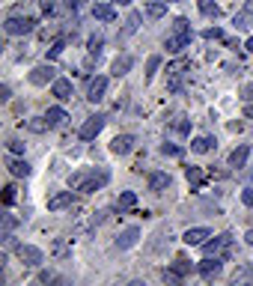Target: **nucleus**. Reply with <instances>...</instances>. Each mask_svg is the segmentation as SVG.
<instances>
[{"instance_id": "20e7f679", "label": "nucleus", "mask_w": 253, "mask_h": 286, "mask_svg": "<svg viewBox=\"0 0 253 286\" xmlns=\"http://www.w3.org/2000/svg\"><path fill=\"white\" fill-rule=\"evenodd\" d=\"M54 81H57V72H54V66H51V60L48 63H42V66H36L33 72H30V84H36V86L54 84Z\"/></svg>"}, {"instance_id": "bb28decb", "label": "nucleus", "mask_w": 253, "mask_h": 286, "mask_svg": "<svg viewBox=\"0 0 253 286\" xmlns=\"http://www.w3.org/2000/svg\"><path fill=\"white\" fill-rule=\"evenodd\" d=\"M27 128L36 131V135H42V131H48L51 125H48V119L45 117H33V119H27Z\"/></svg>"}, {"instance_id": "49530a36", "label": "nucleus", "mask_w": 253, "mask_h": 286, "mask_svg": "<svg viewBox=\"0 0 253 286\" xmlns=\"http://www.w3.org/2000/svg\"><path fill=\"white\" fill-rule=\"evenodd\" d=\"M107 221V212H93V224H104Z\"/></svg>"}, {"instance_id": "7ed1b4c3", "label": "nucleus", "mask_w": 253, "mask_h": 286, "mask_svg": "<svg viewBox=\"0 0 253 286\" xmlns=\"http://www.w3.org/2000/svg\"><path fill=\"white\" fill-rule=\"evenodd\" d=\"M33 18H27V15H12V18H6V24H3V30H6V36H27L30 30H33Z\"/></svg>"}, {"instance_id": "b1692460", "label": "nucleus", "mask_w": 253, "mask_h": 286, "mask_svg": "<svg viewBox=\"0 0 253 286\" xmlns=\"http://www.w3.org/2000/svg\"><path fill=\"white\" fill-rule=\"evenodd\" d=\"M212 137H194L191 140V152H197V155H205V152H212Z\"/></svg>"}, {"instance_id": "a18cd8bd", "label": "nucleus", "mask_w": 253, "mask_h": 286, "mask_svg": "<svg viewBox=\"0 0 253 286\" xmlns=\"http://www.w3.org/2000/svg\"><path fill=\"white\" fill-rule=\"evenodd\" d=\"M241 99H244V101H253V84H247L244 90H241Z\"/></svg>"}, {"instance_id": "c03bdc74", "label": "nucleus", "mask_w": 253, "mask_h": 286, "mask_svg": "<svg viewBox=\"0 0 253 286\" xmlns=\"http://www.w3.org/2000/svg\"><path fill=\"white\" fill-rule=\"evenodd\" d=\"M241 203H244V206H253V191H250V188L241 191Z\"/></svg>"}, {"instance_id": "cd10ccee", "label": "nucleus", "mask_w": 253, "mask_h": 286, "mask_svg": "<svg viewBox=\"0 0 253 286\" xmlns=\"http://www.w3.org/2000/svg\"><path fill=\"white\" fill-rule=\"evenodd\" d=\"M185 176H188V182H191V188H200L202 185V170L200 167H188Z\"/></svg>"}, {"instance_id": "7c9ffc66", "label": "nucleus", "mask_w": 253, "mask_h": 286, "mask_svg": "<svg viewBox=\"0 0 253 286\" xmlns=\"http://www.w3.org/2000/svg\"><path fill=\"white\" fill-rule=\"evenodd\" d=\"M140 18H143L140 12H131V15L125 18V33H134L137 27H140Z\"/></svg>"}, {"instance_id": "c9c22d12", "label": "nucleus", "mask_w": 253, "mask_h": 286, "mask_svg": "<svg viewBox=\"0 0 253 286\" xmlns=\"http://www.w3.org/2000/svg\"><path fill=\"white\" fill-rule=\"evenodd\" d=\"M15 224L18 221L12 218V215H3V233H0V236L6 238V236H12V230H15Z\"/></svg>"}, {"instance_id": "6e6552de", "label": "nucleus", "mask_w": 253, "mask_h": 286, "mask_svg": "<svg viewBox=\"0 0 253 286\" xmlns=\"http://www.w3.org/2000/svg\"><path fill=\"white\" fill-rule=\"evenodd\" d=\"M137 241H140V230H137V227H128V230H122L117 236V248L119 251H128V248H134Z\"/></svg>"}, {"instance_id": "423d86ee", "label": "nucleus", "mask_w": 253, "mask_h": 286, "mask_svg": "<svg viewBox=\"0 0 253 286\" xmlns=\"http://www.w3.org/2000/svg\"><path fill=\"white\" fill-rule=\"evenodd\" d=\"M104 122H107V119L101 117V114L89 117L84 125H81V137H84V140H93V137H99V135H101V128H104Z\"/></svg>"}, {"instance_id": "4468645a", "label": "nucleus", "mask_w": 253, "mask_h": 286, "mask_svg": "<svg viewBox=\"0 0 253 286\" xmlns=\"http://www.w3.org/2000/svg\"><path fill=\"white\" fill-rule=\"evenodd\" d=\"M170 188V173H149V191L152 194H164Z\"/></svg>"}, {"instance_id": "0eeeda50", "label": "nucleus", "mask_w": 253, "mask_h": 286, "mask_svg": "<svg viewBox=\"0 0 253 286\" xmlns=\"http://www.w3.org/2000/svg\"><path fill=\"white\" fill-rule=\"evenodd\" d=\"M205 238H212V230H209V227H191V230H185V236H182V241L194 248V245H202Z\"/></svg>"}, {"instance_id": "473e14b6", "label": "nucleus", "mask_w": 253, "mask_h": 286, "mask_svg": "<svg viewBox=\"0 0 253 286\" xmlns=\"http://www.w3.org/2000/svg\"><path fill=\"white\" fill-rule=\"evenodd\" d=\"M233 24H236L238 30H247V27H250V12L244 9L241 15H236V18H233Z\"/></svg>"}, {"instance_id": "e433bc0d", "label": "nucleus", "mask_w": 253, "mask_h": 286, "mask_svg": "<svg viewBox=\"0 0 253 286\" xmlns=\"http://www.w3.org/2000/svg\"><path fill=\"white\" fill-rule=\"evenodd\" d=\"M6 149L12 152V155H24V143L18 137H12V140H6Z\"/></svg>"}, {"instance_id": "9d476101", "label": "nucleus", "mask_w": 253, "mask_h": 286, "mask_svg": "<svg viewBox=\"0 0 253 286\" xmlns=\"http://www.w3.org/2000/svg\"><path fill=\"white\" fill-rule=\"evenodd\" d=\"M131 149H134V137L131 135H117L110 140V152L113 155H128Z\"/></svg>"}, {"instance_id": "f8f14e48", "label": "nucleus", "mask_w": 253, "mask_h": 286, "mask_svg": "<svg viewBox=\"0 0 253 286\" xmlns=\"http://www.w3.org/2000/svg\"><path fill=\"white\" fill-rule=\"evenodd\" d=\"M131 66H134V57H131V54H122V57L113 60L110 72H113V78H122V75H128V72H131Z\"/></svg>"}, {"instance_id": "393cba45", "label": "nucleus", "mask_w": 253, "mask_h": 286, "mask_svg": "<svg viewBox=\"0 0 253 286\" xmlns=\"http://www.w3.org/2000/svg\"><path fill=\"white\" fill-rule=\"evenodd\" d=\"M197 6H200V12L205 18H218L220 15V6L215 3V0H197Z\"/></svg>"}, {"instance_id": "5701e85b", "label": "nucleus", "mask_w": 253, "mask_h": 286, "mask_svg": "<svg viewBox=\"0 0 253 286\" xmlns=\"http://www.w3.org/2000/svg\"><path fill=\"white\" fill-rule=\"evenodd\" d=\"M51 253H54L57 259H63V256H68V253H72V238H57V241L51 245Z\"/></svg>"}, {"instance_id": "37998d69", "label": "nucleus", "mask_w": 253, "mask_h": 286, "mask_svg": "<svg viewBox=\"0 0 253 286\" xmlns=\"http://www.w3.org/2000/svg\"><path fill=\"white\" fill-rule=\"evenodd\" d=\"M250 274H253V271L247 269V266H244L241 271H236V274H233V280H244V277H250Z\"/></svg>"}, {"instance_id": "aec40b11", "label": "nucleus", "mask_w": 253, "mask_h": 286, "mask_svg": "<svg viewBox=\"0 0 253 286\" xmlns=\"http://www.w3.org/2000/svg\"><path fill=\"white\" fill-rule=\"evenodd\" d=\"M134 206H137V194H134V191H122V194H119V200H117V212H119V215H122V212H131Z\"/></svg>"}, {"instance_id": "ea45409f", "label": "nucleus", "mask_w": 253, "mask_h": 286, "mask_svg": "<svg viewBox=\"0 0 253 286\" xmlns=\"http://www.w3.org/2000/svg\"><path fill=\"white\" fill-rule=\"evenodd\" d=\"M202 36H205V39H223V30H220V27H209Z\"/></svg>"}, {"instance_id": "dca6fc26", "label": "nucleus", "mask_w": 253, "mask_h": 286, "mask_svg": "<svg viewBox=\"0 0 253 286\" xmlns=\"http://www.w3.org/2000/svg\"><path fill=\"white\" fill-rule=\"evenodd\" d=\"M72 206V191H60V194H54L48 200V209L51 212H63V209H68Z\"/></svg>"}, {"instance_id": "2eb2a0df", "label": "nucleus", "mask_w": 253, "mask_h": 286, "mask_svg": "<svg viewBox=\"0 0 253 286\" xmlns=\"http://www.w3.org/2000/svg\"><path fill=\"white\" fill-rule=\"evenodd\" d=\"M51 93H54L60 101H68V99H72V81H66V78H57V81L51 84Z\"/></svg>"}, {"instance_id": "9b49d317", "label": "nucleus", "mask_w": 253, "mask_h": 286, "mask_svg": "<svg viewBox=\"0 0 253 286\" xmlns=\"http://www.w3.org/2000/svg\"><path fill=\"white\" fill-rule=\"evenodd\" d=\"M188 45H191V36H182V33H170L167 39H164V48H167L170 54H182Z\"/></svg>"}, {"instance_id": "f704fd0d", "label": "nucleus", "mask_w": 253, "mask_h": 286, "mask_svg": "<svg viewBox=\"0 0 253 286\" xmlns=\"http://www.w3.org/2000/svg\"><path fill=\"white\" fill-rule=\"evenodd\" d=\"M161 66V57L155 54V57H149V63H146V81H152L155 78V69Z\"/></svg>"}, {"instance_id": "5fc2aeb1", "label": "nucleus", "mask_w": 253, "mask_h": 286, "mask_svg": "<svg viewBox=\"0 0 253 286\" xmlns=\"http://www.w3.org/2000/svg\"><path fill=\"white\" fill-rule=\"evenodd\" d=\"M167 3H170V0H167Z\"/></svg>"}, {"instance_id": "de8ad7c7", "label": "nucleus", "mask_w": 253, "mask_h": 286, "mask_svg": "<svg viewBox=\"0 0 253 286\" xmlns=\"http://www.w3.org/2000/svg\"><path fill=\"white\" fill-rule=\"evenodd\" d=\"M9 96H12V93H9V86L3 84V86H0V101H9Z\"/></svg>"}, {"instance_id": "a878e982", "label": "nucleus", "mask_w": 253, "mask_h": 286, "mask_svg": "<svg viewBox=\"0 0 253 286\" xmlns=\"http://www.w3.org/2000/svg\"><path fill=\"white\" fill-rule=\"evenodd\" d=\"M101 48H104V36H101V33H93L89 39H86V51H89L93 57H99Z\"/></svg>"}, {"instance_id": "412c9836", "label": "nucleus", "mask_w": 253, "mask_h": 286, "mask_svg": "<svg viewBox=\"0 0 253 286\" xmlns=\"http://www.w3.org/2000/svg\"><path fill=\"white\" fill-rule=\"evenodd\" d=\"M45 119H48L51 128H60V125L68 119V114L63 111V107H48V111H45Z\"/></svg>"}, {"instance_id": "a211bd4d", "label": "nucleus", "mask_w": 253, "mask_h": 286, "mask_svg": "<svg viewBox=\"0 0 253 286\" xmlns=\"http://www.w3.org/2000/svg\"><path fill=\"white\" fill-rule=\"evenodd\" d=\"M93 18H99V21H117V9L110 3H96L93 6Z\"/></svg>"}, {"instance_id": "39448f33", "label": "nucleus", "mask_w": 253, "mask_h": 286, "mask_svg": "<svg viewBox=\"0 0 253 286\" xmlns=\"http://www.w3.org/2000/svg\"><path fill=\"white\" fill-rule=\"evenodd\" d=\"M107 179H110V173L104 167H99V170H93V173H86V182H84V194H89V191H99L101 185H107Z\"/></svg>"}, {"instance_id": "f3484780", "label": "nucleus", "mask_w": 253, "mask_h": 286, "mask_svg": "<svg viewBox=\"0 0 253 286\" xmlns=\"http://www.w3.org/2000/svg\"><path fill=\"white\" fill-rule=\"evenodd\" d=\"M247 158H250V146H247V143H241V146L233 149V155H229V167H244V164H247Z\"/></svg>"}, {"instance_id": "79ce46f5", "label": "nucleus", "mask_w": 253, "mask_h": 286, "mask_svg": "<svg viewBox=\"0 0 253 286\" xmlns=\"http://www.w3.org/2000/svg\"><path fill=\"white\" fill-rule=\"evenodd\" d=\"M176 131H179V135H191V122H188V119H182V122L176 125Z\"/></svg>"}, {"instance_id": "1a4fd4ad", "label": "nucleus", "mask_w": 253, "mask_h": 286, "mask_svg": "<svg viewBox=\"0 0 253 286\" xmlns=\"http://www.w3.org/2000/svg\"><path fill=\"white\" fill-rule=\"evenodd\" d=\"M104 90H107V78H101V75H99V78H93L89 86H86V99L96 104V101L104 99Z\"/></svg>"}, {"instance_id": "a19ab883", "label": "nucleus", "mask_w": 253, "mask_h": 286, "mask_svg": "<svg viewBox=\"0 0 253 286\" xmlns=\"http://www.w3.org/2000/svg\"><path fill=\"white\" fill-rule=\"evenodd\" d=\"M161 152H164V155H182V149H179V146H173V143H164Z\"/></svg>"}, {"instance_id": "c756f323", "label": "nucleus", "mask_w": 253, "mask_h": 286, "mask_svg": "<svg viewBox=\"0 0 253 286\" xmlns=\"http://www.w3.org/2000/svg\"><path fill=\"white\" fill-rule=\"evenodd\" d=\"M84 182H86V173H72V176H68V188H72V191H81Z\"/></svg>"}, {"instance_id": "f257e3e1", "label": "nucleus", "mask_w": 253, "mask_h": 286, "mask_svg": "<svg viewBox=\"0 0 253 286\" xmlns=\"http://www.w3.org/2000/svg\"><path fill=\"white\" fill-rule=\"evenodd\" d=\"M229 248H233V236L229 233H220L212 241H202V251L205 256H220V259H229Z\"/></svg>"}, {"instance_id": "2f4dec72", "label": "nucleus", "mask_w": 253, "mask_h": 286, "mask_svg": "<svg viewBox=\"0 0 253 286\" xmlns=\"http://www.w3.org/2000/svg\"><path fill=\"white\" fill-rule=\"evenodd\" d=\"M170 269H176V271H179V274H182V277H188V274H191V271H194V266H191V262H188V259H176V262H173V266H170Z\"/></svg>"}, {"instance_id": "4c0bfd02", "label": "nucleus", "mask_w": 253, "mask_h": 286, "mask_svg": "<svg viewBox=\"0 0 253 286\" xmlns=\"http://www.w3.org/2000/svg\"><path fill=\"white\" fill-rule=\"evenodd\" d=\"M3 203H6V206H12V203H15V185L3 188Z\"/></svg>"}, {"instance_id": "864d4df0", "label": "nucleus", "mask_w": 253, "mask_h": 286, "mask_svg": "<svg viewBox=\"0 0 253 286\" xmlns=\"http://www.w3.org/2000/svg\"><path fill=\"white\" fill-rule=\"evenodd\" d=\"M247 12H250V15H253V0H250V3H247Z\"/></svg>"}, {"instance_id": "c85d7f7f", "label": "nucleus", "mask_w": 253, "mask_h": 286, "mask_svg": "<svg viewBox=\"0 0 253 286\" xmlns=\"http://www.w3.org/2000/svg\"><path fill=\"white\" fill-rule=\"evenodd\" d=\"M173 33L194 36V33H191V24H188V18H176V21H173Z\"/></svg>"}, {"instance_id": "f03ea898", "label": "nucleus", "mask_w": 253, "mask_h": 286, "mask_svg": "<svg viewBox=\"0 0 253 286\" xmlns=\"http://www.w3.org/2000/svg\"><path fill=\"white\" fill-rule=\"evenodd\" d=\"M15 256L24 262V266H27V269H39V266L45 262V253L39 251V248H33V245H18Z\"/></svg>"}, {"instance_id": "ddd939ff", "label": "nucleus", "mask_w": 253, "mask_h": 286, "mask_svg": "<svg viewBox=\"0 0 253 286\" xmlns=\"http://www.w3.org/2000/svg\"><path fill=\"white\" fill-rule=\"evenodd\" d=\"M220 262H223L220 256H205L200 266H197V271H200L202 277H215V274L220 271Z\"/></svg>"}, {"instance_id": "58836bf2", "label": "nucleus", "mask_w": 253, "mask_h": 286, "mask_svg": "<svg viewBox=\"0 0 253 286\" xmlns=\"http://www.w3.org/2000/svg\"><path fill=\"white\" fill-rule=\"evenodd\" d=\"M36 280H39V283H54V280H57V274H54V271H39V277H36Z\"/></svg>"}, {"instance_id": "603ef678", "label": "nucleus", "mask_w": 253, "mask_h": 286, "mask_svg": "<svg viewBox=\"0 0 253 286\" xmlns=\"http://www.w3.org/2000/svg\"><path fill=\"white\" fill-rule=\"evenodd\" d=\"M131 0H113V6H128Z\"/></svg>"}, {"instance_id": "4be33fe9", "label": "nucleus", "mask_w": 253, "mask_h": 286, "mask_svg": "<svg viewBox=\"0 0 253 286\" xmlns=\"http://www.w3.org/2000/svg\"><path fill=\"white\" fill-rule=\"evenodd\" d=\"M167 15V3H161V0H149L146 3V18H152V21H158V18Z\"/></svg>"}, {"instance_id": "6ab92c4d", "label": "nucleus", "mask_w": 253, "mask_h": 286, "mask_svg": "<svg viewBox=\"0 0 253 286\" xmlns=\"http://www.w3.org/2000/svg\"><path fill=\"white\" fill-rule=\"evenodd\" d=\"M6 167H9L12 176H24V179H27V176H30V170H33L27 161H24V158H9V161H6Z\"/></svg>"}, {"instance_id": "09e8293b", "label": "nucleus", "mask_w": 253, "mask_h": 286, "mask_svg": "<svg viewBox=\"0 0 253 286\" xmlns=\"http://www.w3.org/2000/svg\"><path fill=\"white\" fill-rule=\"evenodd\" d=\"M244 117H247V119H253V104H247V107H244Z\"/></svg>"}, {"instance_id": "8fccbe9b", "label": "nucleus", "mask_w": 253, "mask_h": 286, "mask_svg": "<svg viewBox=\"0 0 253 286\" xmlns=\"http://www.w3.org/2000/svg\"><path fill=\"white\" fill-rule=\"evenodd\" d=\"M244 241H247V245L253 248V230H247V236H244Z\"/></svg>"}, {"instance_id": "72a5a7b5", "label": "nucleus", "mask_w": 253, "mask_h": 286, "mask_svg": "<svg viewBox=\"0 0 253 286\" xmlns=\"http://www.w3.org/2000/svg\"><path fill=\"white\" fill-rule=\"evenodd\" d=\"M63 51H66V42H63V39H57V42H54V45L48 48V60H57Z\"/></svg>"}, {"instance_id": "3c124183", "label": "nucleus", "mask_w": 253, "mask_h": 286, "mask_svg": "<svg viewBox=\"0 0 253 286\" xmlns=\"http://www.w3.org/2000/svg\"><path fill=\"white\" fill-rule=\"evenodd\" d=\"M244 48H247V51H250V54H253V36H250V39H247V42H244Z\"/></svg>"}]
</instances>
